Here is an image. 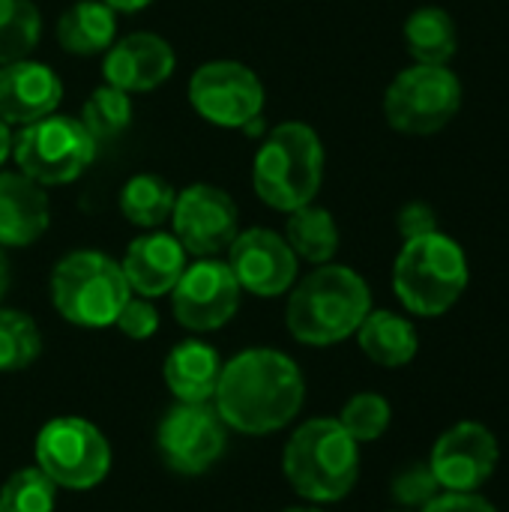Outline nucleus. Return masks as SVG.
I'll return each instance as SVG.
<instances>
[{"instance_id":"1","label":"nucleus","mask_w":509,"mask_h":512,"mask_svg":"<svg viewBox=\"0 0 509 512\" xmlns=\"http://www.w3.org/2000/svg\"><path fill=\"white\" fill-rule=\"evenodd\" d=\"M303 399L306 381L288 354L276 348H249L222 363L213 408L234 432L270 435L300 414Z\"/></svg>"},{"instance_id":"2","label":"nucleus","mask_w":509,"mask_h":512,"mask_svg":"<svg viewBox=\"0 0 509 512\" xmlns=\"http://www.w3.org/2000/svg\"><path fill=\"white\" fill-rule=\"evenodd\" d=\"M372 312L366 279L342 264H321L294 285L285 309L288 333L312 348L351 339Z\"/></svg>"},{"instance_id":"3","label":"nucleus","mask_w":509,"mask_h":512,"mask_svg":"<svg viewBox=\"0 0 509 512\" xmlns=\"http://www.w3.org/2000/svg\"><path fill=\"white\" fill-rule=\"evenodd\" d=\"M285 480L312 504L348 498L360 477V444L333 417H315L294 429L282 453Z\"/></svg>"},{"instance_id":"4","label":"nucleus","mask_w":509,"mask_h":512,"mask_svg":"<svg viewBox=\"0 0 509 512\" xmlns=\"http://www.w3.org/2000/svg\"><path fill=\"white\" fill-rule=\"evenodd\" d=\"M324 180V144L318 132L300 120L273 126L252 162L255 195L279 210L291 213L315 201Z\"/></svg>"},{"instance_id":"5","label":"nucleus","mask_w":509,"mask_h":512,"mask_svg":"<svg viewBox=\"0 0 509 512\" xmlns=\"http://www.w3.org/2000/svg\"><path fill=\"white\" fill-rule=\"evenodd\" d=\"M471 267L465 249L435 231L417 240H405L393 264V291L399 303L420 318L447 315L465 294Z\"/></svg>"},{"instance_id":"6","label":"nucleus","mask_w":509,"mask_h":512,"mask_svg":"<svg viewBox=\"0 0 509 512\" xmlns=\"http://www.w3.org/2000/svg\"><path fill=\"white\" fill-rule=\"evenodd\" d=\"M132 297L123 267L96 249H78L57 261L51 273V303L75 327H111Z\"/></svg>"},{"instance_id":"7","label":"nucleus","mask_w":509,"mask_h":512,"mask_svg":"<svg viewBox=\"0 0 509 512\" xmlns=\"http://www.w3.org/2000/svg\"><path fill=\"white\" fill-rule=\"evenodd\" d=\"M99 144L81 120L48 114L12 135V159L24 177L39 186H66L78 180L96 159Z\"/></svg>"},{"instance_id":"8","label":"nucleus","mask_w":509,"mask_h":512,"mask_svg":"<svg viewBox=\"0 0 509 512\" xmlns=\"http://www.w3.org/2000/svg\"><path fill=\"white\" fill-rule=\"evenodd\" d=\"M462 108V81L450 66L414 63L402 69L384 93V117L396 132L435 135Z\"/></svg>"},{"instance_id":"9","label":"nucleus","mask_w":509,"mask_h":512,"mask_svg":"<svg viewBox=\"0 0 509 512\" xmlns=\"http://www.w3.org/2000/svg\"><path fill=\"white\" fill-rule=\"evenodd\" d=\"M36 468L57 489L87 492L108 477L111 447L90 420L57 417L36 435Z\"/></svg>"},{"instance_id":"10","label":"nucleus","mask_w":509,"mask_h":512,"mask_svg":"<svg viewBox=\"0 0 509 512\" xmlns=\"http://www.w3.org/2000/svg\"><path fill=\"white\" fill-rule=\"evenodd\" d=\"M264 99L261 78L237 60H210L189 78L192 108L222 129H246L252 120H261Z\"/></svg>"},{"instance_id":"11","label":"nucleus","mask_w":509,"mask_h":512,"mask_svg":"<svg viewBox=\"0 0 509 512\" xmlns=\"http://www.w3.org/2000/svg\"><path fill=\"white\" fill-rule=\"evenodd\" d=\"M228 426L210 402H177L156 429L162 462L183 477L207 474L225 453Z\"/></svg>"},{"instance_id":"12","label":"nucleus","mask_w":509,"mask_h":512,"mask_svg":"<svg viewBox=\"0 0 509 512\" xmlns=\"http://www.w3.org/2000/svg\"><path fill=\"white\" fill-rule=\"evenodd\" d=\"M240 285L231 267L219 258H198L186 264L180 282L171 291L174 318L192 333H210L225 327L240 306Z\"/></svg>"},{"instance_id":"13","label":"nucleus","mask_w":509,"mask_h":512,"mask_svg":"<svg viewBox=\"0 0 509 512\" xmlns=\"http://www.w3.org/2000/svg\"><path fill=\"white\" fill-rule=\"evenodd\" d=\"M174 237L195 258H216L228 252L237 231V204L234 198L210 183H192L174 198L171 210Z\"/></svg>"},{"instance_id":"14","label":"nucleus","mask_w":509,"mask_h":512,"mask_svg":"<svg viewBox=\"0 0 509 512\" xmlns=\"http://www.w3.org/2000/svg\"><path fill=\"white\" fill-rule=\"evenodd\" d=\"M501 444L495 432L477 420L450 426L432 447L429 468L444 492H480L498 471Z\"/></svg>"},{"instance_id":"15","label":"nucleus","mask_w":509,"mask_h":512,"mask_svg":"<svg viewBox=\"0 0 509 512\" xmlns=\"http://www.w3.org/2000/svg\"><path fill=\"white\" fill-rule=\"evenodd\" d=\"M237 285L255 297H282L297 282V255L288 240L267 228L240 231L225 261Z\"/></svg>"},{"instance_id":"16","label":"nucleus","mask_w":509,"mask_h":512,"mask_svg":"<svg viewBox=\"0 0 509 512\" xmlns=\"http://www.w3.org/2000/svg\"><path fill=\"white\" fill-rule=\"evenodd\" d=\"M174 66H177V57H174L171 42L147 30L114 39V45L105 51V60H102L105 81L123 93L156 90L159 84L171 78Z\"/></svg>"},{"instance_id":"17","label":"nucleus","mask_w":509,"mask_h":512,"mask_svg":"<svg viewBox=\"0 0 509 512\" xmlns=\"http://www.w3.org/2000/svg\"><path fill=\"white\" fill-rule=\"evenodd\" d=\"M63 81L45 63L30 57L0 66V120L6 126H30L57 111Z\"/></svg>"},{"instance_id":"18","label":"nucleus","mask_w":509,"mask_h":512,"mask_svg":"<svg viewBox=\"0 0 509 512\" xmlns=\"http://www.w3.org/2000/svg\"><path fill=\"white\" fill-rule=\"evenodd\" d=\"M123 276L138 297H165L174 291L186 270V249L174 234L165 231H150L141 234L129 243L126 258H123Z\"/></svg>"},{"instance_id":"19","label":"nucleus","mask_w":509,"mask_h":512,"mask_svg":"<svg viewBox=\"0 0 509 512\" xmlns=\"http://www.w3.org/2000/svg\"><path fill=\"white\" fill-rule=\"evenodd\" d=\"M51 222L45 186L21 171H0V246L18 249L36 243Z\"/></svg>"},{"instance_id":"20","label":"nucleus","mask_w":509,"mask_h":512,"mask_svg":"<svg viewBox=\"0 0 509 512\" xmlns=\"http://www.w3.org/2000/svg\"><path fill=\"white\" fill-rule=\"evenodd\" d=\"M219 372H222V360L216 348L198 339L180 342L165 357L162 366V378L171 396H177V402H210L219 384Z\"/></svg>"},{"instance_id":"21","label":"nucleus","mask_w":509,"mask_h":512,"mask_svg":"<svg viewBox=\"0 0 509 512\" xmlns=\"http://www.w3.org/2000/svg\"><path fill=\"white\" fill-rule=\"evenodd\" d=\"M354 336L360 342V351L384 369H402L420 351L417 327L390 309H372Z\"/></svg>"},{"instance_id":"22","label":"nucleus","mask_w":509,"mask_h":512,"mask_svg":"<svg viewBox=\"0 0 509 512\" xmlns=\"http://www.w3.org/2000/svg\"><path fill=\"white\" fill-rule=\"evenodd\" d=\"M117 39V12L102 0H81L57 21V42L78 57L105 54Z\"/></svg>"},{"instance_id":"23","label":"nucleus","mask_w":509,"mask_h":512,"mask_svg":"<svg viewBox=\"0 0 509 512\" xmlns=\"http://www.w3.org/2000/svg\"><path fill=\"white\" fill-rule=\"evenodd\" d=\"M405 45L414 63L447 66L459 48L456 21L441 6H423L408 15L405 21Z\"/></svg>"},{"instance_id":"24","label":"nucleus","mask_w":509,"mask_h":512,"mask_svg":"<svg viewBox=\"0 0 509 512\" xmlns=\"http://www.w3.org/2000/svg\"><path fill=\"white\" fill-rule=\"evenodd\" d=\"M285 240L297 258L321 267V264H330L339 252V225L330 210L318 204H306L288 213Z\"/></svg>"},{"instance_id":"25","label":"nucleus","mask_w":509,"mask_h":512,"mask_svg":"<svg viewBox=\"0 0 509 512\" xmlns=\"http://www.w3.org/2000/svg\"><path fill=\"white\" fill-rule=\"evenodd\" d=\"M177 189L159 174H135L120 192V213L138 228H159L171 219Z\"/></svg>"},{"instance_id":"26","label":"nucleus","mask_w":509,"mask_h":512,"mask_svg":"<svg viewBox=\"0 0 509 512\" xmlns=\"http://www.w3.org/2000/svg\"><path fill=\"white\" fill-rule=\"evenodd\" d=\"M42 36V15L33 0H0V66L30 57Z\"/></svg>"},{"instance_id":"27","label":"nucleus","mask_w":509,"mask_h":512,"mask_svg":"<svg viewBox=\"0 0 509 512\" xmlns=\"http://www.w3.org/2000/svg\"><path fill=\"white\" fill-rule=\"evenodd\" d=\"M78 120L84 123V129L90 132V138L96 144H105V141H111V138H117L120 132L129 129V123H132V99H129V93H123V90H117L111 84L96 87L87 96Z\"/></svg>"},{"instance_id":"28","label":"nucleus","mask_w":509,"mask_h":512,"mask_svg":"<svg viewBox=\"0 0 509 512\" xmlns=\"http://www.w3.org/2000/svg\"><path fill=\"white\" fill-rule=\"evenodd\" d=\"M42 354L36 321L18 309H0V372H21Z\"/></svg>"},{"instance_id":"29","label":"nucleus","mask_w":509,"mask_h":512,"mask_svg":"<svg viewBox=\"0 0 509 512\" xmlns=\"http://www.w3.org/2000/svg\"><path fill=\"white\" fill-rule=\"evenodd\" d=\"M57 486L39 468L15 471L0 489V512H54Z\"/></svg>"},{"instance_id":"30","label":"nucleus","mask_w":509,"mask_h":512,"mask_svg":"<svg viewBox=\"0 0 509 512\" xmlns=\"http://www.w3.org/2000/svg\"><path fill=\"white\" fill-rule=\"evenodd\" d=\"M393 420V408L381 393H357L345 402L339 423L342 429L357 441V444H372L378 441Z\"/></svg>"},{"instance_id":"31","label":"nucleus","mask_w":509,"mask_h":512,"mask_svg":"<svg viewBox=\"0 0 509 512\" xmlns=\"http://www.w3.org/2000/svg\"><path fill=\"white\" fill-rule=\"evenodd\" d=\"M441 492L444 489H441L435 471L429 468V462H411V465L399 468L390 480V495L402 510H423Z\"/></svg>"},{"instance_id":"32","label":"nucleus","mask_w":509,"mask_h":512,"mask_svg":"<svg viewBox=\"0 0 509 512\" xmlns=\"http://www.w3.org/2000/svg\"><path fill=\"white\" fill-rule=\"evenodd\" d=\"M114 324L120 327L123 336H129L135 342H144L159 330V312L147 297H129Z\"/></svg>"},{"instance_id":"33","label":"nucleus","mask_w":509,"mask_h":512,"mask_svg":"<svg viewBox=\"0 0 509 512\" xmlns=\"http://www.w3.org/2000/svg\"><path fill=\"white\" fill-rule=\"evenodd\" d=\"M396 228H399L402 240H417V237H426V234L438 231V216L426 201H411V204H405L399 210Z\"/></svg>"},{"instance_id":"34","label":"nucleus","mask_w":509,"mask_h":512,"mask_svg":"<svg viewBox=\"0 0 509 512\" xmlns=\"http://www.w3.org/2000/svg\"><path fill=\"white\" fill-rule=\"evenodd\" d=\"M420 512H498V507L480 492H441Z\"/></svg>"},{"instance_id":"35","label":"nucleus","mask_w":509,"mask_h":512,"mask_svg":"<svg viewBox=\"0 0 509 512\" xmlns=\"http://www.w3.org/2000/svg\"><path fill=\"white\" fill-rule=\"evenodd\" d=\"M102 3H108L114 12H141V9H147L153 0H102Z\"/></svg>"},{"instance_id":"36","label":"nucleus","mask_w":509,"mask_h":512,"mask_svg":"<svg viewBox=\"0 0 509 512\" xmlns=\"http://www.w3.org/2000/svg\"><path fill=\"white\" fill-rule=\"evenodd\" d=\"M12 156V132H9V126L0 120V168H3V162Z\"/></svg>"},{"instance_id":"37","label":"nucleus","mask_w":509,"mask_h":512,"mask_svg":"<svg viewBox=\"0 0 509 512\" xmlns=\"http://www.w3.org/2000/svg\"><path fill=\"white\" fill-rule=\"evenodd\" d=\"M6 288H9V261H6V252L0 246V300L6 294Z\"/></svg>"},{"instance_id":"38","label":"nucleus","mask_w":509,"mask_h":512,"mask_svg":"<svg viewBox=\"0 0 509 512\" xmlns=\"http://www.w3.org/2000/svg\"><path fill=\"white\" fill-rule=\"evenodd\" d=\"M282 512H324V510H318V507H291V510H282Z\"/></svg>"},{"instance_id":"39","label":"nucleus","mask_w":509,"mask_h":512,"mask_svg":"<svg viewBox=\"0 0 509 512\" xmlns=\"http://www.w3.org/2000/svg\"><path fill=\"white\" fill-rule=\"evenodd\" d=\"M393 512H411V510H393Z\"/></svg>"}]
</instances>
